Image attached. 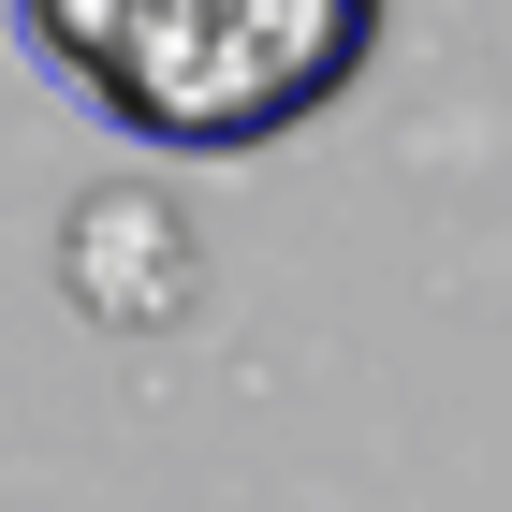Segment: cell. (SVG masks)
Instances as JSON below:
<instances>
[{
  "instance_id": "1",
  "label": "cell",
  "mask_w": 512,
  "mask_h": 512,
  "mask_svg": "<svg viewBox=\"0 0 512 512\" xmlns=\"http://www.w3.org/2000/svg\"><path fill=\"white\" fill-rule=\"evenodd\" d=\"M15 30L103 132L235 161L308 132L381 44V0H15Z\"/></svg>"
},
{
  "instance_id": "2",
  "label": "cell",
  "mask_w": 512,
  "mask_h": 512,
  "mask_svg": "<svg viewBox=\"0 0 512 512\" xmlns=\"http://www.w3.org/2000/svg\"><path fill=\"white\" fill-rule=\"evenodd\" d=\"M59 278H74V308L103 322V337H147V322L191 308V220L161 191H88L74 205V235H59Z\"/></svg>"
}]
</instances>
